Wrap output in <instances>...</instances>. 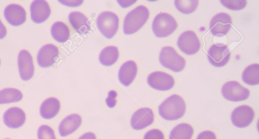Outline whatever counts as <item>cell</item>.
<instances>
[{
    "mask_svg": "<svg viewBox=\"0 0 259 139\" xmlns=\"http://www.w3.org/2000/svg\"><path fill=\"white\" fill-rule=\"evenodd\" d=\"M185 101L180 96L173 94L164 100L158 106L160 116L166 120L181 118L186 111Z\"/></svg>",
    "mask_w": 259,
    "mask_h": 139,
    "instance_id": "6da1fadb",
    "label": "cell"
},
{
    "mask_svg": "<svg viewBox=\"0 0 259 139\" xmlns=\"http://www.w3.org/2000/svg\"><path fill=\"white\" fill-rule=\"evenodd\" d=\"M149 17L147 7L140 5L129 12L125 16L123 24L124 34H133L139 30L146 23Z\"/></svg>",
    "mask_w": 259,
    "mask_h": 139,
    "instance_id": "7a4b0ae2",
    "label": "cell"
},
{
    "mask_svg": "<svg viewBox=\"0 0 259 139\" xmlns=\"http://www.w3.org/2000/svg\"><path fill=\"white\" fill-rule=\"evenodd\" d=\"M178 24L170 14L162 13L157 14L153 19L152 29L155 36L166 37L171 34L177 29Z\"/></svg>",
    "mask_w": 259,
    "mask_h": 139,
    "instance_id": "3957f363",
    "label": "cell"
},
{
    "mask_svg": "<svg viewBox=\"0 0 259 139\" xmlns=\"http://www.w3.org/2000/svg\"><path fill=\"white\" fill-rule=\"evenodd\" d=\"M159 60L162 66L176 73L181 72L186 65L185 59L171 46L162 48Z\"/></svg>",
    "mask_w": 259,
    "mask_h": 139,
    "instance_id": "277c9868",
    "label": "cell"
},
{
    "mask_svg": "<svg viewBox=\"0 0 259 139\" xmlns=\"http://www.w3.org/2000/svg\"><path fill=\"white\" fill-rule=\"evenodd\" d=\"M96 22L98 30L106 38L111 39L118 30L119 18L113 12H102L98 16Z\"/></svg>",
    "mask_w": 259,
    "mask_h": 139,
    "instance_id": "5b68a950",
    "label": "cell"
},
{
    "mask_svg": "<svg viewBox=\"0 0 259 139\" xmlns=\"http://www.w3.org/2000/svg\"><path fill=\"white\" fill-rule=\"evenodd\" d=\"M221 92L226 99L233 102L245 100L249 97L250 94L248 89L235 81L225 83L222 87Z\"/></svg>",
    "mask_w": 259,
    "mask_h": 139,
    "instance_id": "8992f818",
    "label": "cell"
},
{
    "mask_svg": "<svg viewBox=\"0 0 259 139\" xmlns=\"http://www.w3.org/2000/svg\"><path fill=\"white\" fill-rule=\"evenodd\" d=\"M207 56L211 65L215 67H223L228 62L231 54L226 45L216 43L209 47Z\"/></svg>",
    "mask_w": 259,
    "mask_h": 139,
    "instance_id": "52a82bcc",
    "label": "cell"
},
{
    "mask_svg": "<svg viewBox=\"0 0 259 139\" xmlns=\"http://www.w3.org/2000/svg\"><path fill=\"white\" fill-rule=\"evenodd\" d=\"M177 45L187 55H193L199 50L201 44L196 33L191 30L182 33L178 37Z\"/></svg>",
    "mask_w": 259,
    "mask_h": 139,
    "instance_id": "ba28073f",
    "label": "cell"
},
{
    "mask_svg": "<svg viewBox=\"0 0 259 139\" xmlns=\"http://www.w3.org/2000/svg\"><path fill=\"white\" fill-rule=\"evenodd\" d=\"M254 117L253 109L248 105H243L233 110L231 114V120L236 127L244 128L251 124Z\"/></svg>",
    "mask_w": 259,
    "mask_h": 139,
    "instance_id": "9c48e42d",
    "label": "cell"
},
{
    "mask_svg": "<svg viewBox=\"0 0 259 139\" xmlns=\"http://www.w3.org/2000/svg\"><path fill=\"white\" fill-rule=\"evenodd\" d=\"M232 19L226 13H220L213 16L209 23L211 33L217 37H222L228 33L231 27Z\"/></svg>",
    "mask_w": 259,
    "mask_h": 139,
    "instance_id": "30bf717a",
    "label": "cell"
},
{
    "mask_svg": "<svg viewBox=\"0 0 259 139\" xmlns=\"http://www.w3.org/2000/svg\"><path fill=\"white\" fill-rule=\"evenodd\" d=\"M147 83L152 88L158 91H168L175 85L174 78L168 74L157 71L151 73L147 77Z\"/></svg>",
    "mask_w": 259,
    "mask_h": 139,
    "instance_id": "8fae6325",
    "label": "cell"
},
{
    "mask_svg": "<svg viewBox=\"0 0 259 139\" xmlns=\"http://www.w3.org/2000/svg\"><path fill=\"white\" fill-rule=\"evenodd\" d=\"M154 115L152 110L142 107L136 110L131 119V125L135 130H141L151 125L154 121Z\"/></svg>",
    "mask_w": 259,
    "mask_h": 139,
    "instance_id": "7c38bea8",
    "label": "cell"
},
{
    "mask_svg": "<svg viewBox=\"0 0 259 139\" xmlns=\"http://www.w3.org/2000/svg\"><path fill=\"white\" fill-rule=\"evenodd\" d=\"M17 62L21 79L23 81L31 79L34 74V68L30 53L26 50H21L18 55Z\"/></svg>",
    "mask_w": 259,
    "mask_h": 139,
    "instance_id": "4fadbf2b",
    "label": "cell"
},
{
    "mask_svg": "<svg viewBox=\"0 0 259 139\" xmlns=\"http://www.w3.org/2000/svg\"><path fill=\"white\" fill-rule=\"evenodd\" d=\"M58 47L53 44L44 45L38 51L37 62L41 67H49L56 61L59 56Z\"/></svg>",
    "mask_w": 259,
    "mask_h": 139,
    "instance_id": "5bb4252c",
    "label": "cell"
},
{
    "mask_svg": "<svg viewBox=\"0 0 259 139\" xmlns=\"http://www.w3.org/2000/svg\"><path fill=\"white\" fill-rule=\"evenodd\" d=\"M4 15L5 19L13 26H18L23 24L26 20V13L20 5L12 4L5 9Z\"/></svg>",
    "mask_w": 259,
    "mask_h": 139,
    "instance_id": "9a60e30c",
    "label": "cell"
},
{
    "mask_svg": "<svg viewBox=\"0 0 259 139\" xmlns=\"http://www.w3.org/2000/svg\"><path fill=\"white\" fill-rule=\"evenodd\" d=\"M30 17L35 23L40 24L48 19L51 10L49 4L46 1H33L30 6Z\"/></svg>",
    "mask_w": 259,
    "mask_h": 139,
    "instance_id": "2e32d148",
    "label": "cell"
},
{
    "mask_svg": "<svg viewBox=\"0 0 259 139\" xmlns=\"http://www.w3.org/2000/svg\"><path fill=\"white\" fill-rule=\"evenodd\" d=\"M3 121L8 127L14 129L18 128L25 122L26 115L21 108L12 107L8 109L4 113Z\"/></svg>",
    "mask_w": 259,
    "mask_h": 139,
    "instance_id": "e0dca14e",
    "label": "cell"
},
{
    "mask_svg": "<svg viewBox=\"0 0 259 139\" xmlns=\"http://www.w3.org/2000/svg\"><path fill=\"white\" fill-rule=\"evenodd\" d=\"M81 122V117L77 113L66 116L59 125L58 131L60 136L65 137L72 133L80 127Z\"/></svg>",
    "mask_w": 259,
    "mask_h": 139,
    "instance_id": "ac0fdd59",
    "label": "cell"
},
{
    "mask_svg": "<svg viewBox=\"0 0 259 139\" xmlns=\"http://www.w3.org/2000/svg\"><path fill=\"white\" fill-rule=\"evenodd\" d=\"M138 67L133 60H128L120 66L118 74L119 82L124 86H130L137 74Z\"/></svg>",
    "mask_w": 259,
    "mask_h": 139,
    "instance_id": "d6986e66",
    "label": "cell"
},
{
    "mask_svg": "<svg viewBox=\"0 0 259 139\" xmlns=\"http://www.w3.org/2000/svg\"><path fill=\"white\" fill-rule=\"evenodd\" d=\"M70 24L80 35H84L91 30V26L88 18L82 13L71 12L68 15Z\"/></svg>",
    "mask_w": 259,
    "mask_h": 139,
    "instance_id": "ffe728a7",
    "label": "cell"
},
{
    "mask_svg": "<svg viewBox=\"0 0 259 139\" xmlns=\"http://www.w3.org/2000/svg\"><path fill=\"white\" fill-rule=\"evenodd\" d=\"M60 106V103L58 99L55 97L48 98L40 105V115L44 119H52L59 113Z\"/></svg>",
    "mask_w": 259,
    "mask_h": 139,
    "instance_id": "44dd1931",
    "label": "cell"
},
{
    "mask_svg": "<svg viewBox=\"0 0 259 139\" xmlns=\"http://www.w3.org/2000/svg\"><path fill=\"white\" fill-rule=\"evenodd\" d=\"M119 57L118 48L114 46H108L104 48L99 54V60L104 66H111L114 64Z\"/></svg>",
    "mask_w": 259,
    "mask_h": 139,
    "instance_id": "7402d4cb",
    "label": "cell"
},
{
    "mask_svg": "<svg viewBox=\"0 0 259 139\" xmlns=\"http://www.w3.org/2000/svg\"><path fill=\"white\" fill-rule=\"evenodd\" d=\"M51 33L53 39L59 43H65L69 38L70 30L63 22H55L51 28Z\"/></svg>",
    "mask_w": 259,
    "mask_h": 139,
    "instance_id": "603a6c76",
    "label": "cell"
},
{
    "mask_svg": "<svg viewBox=\"0 0 259 139\" xmlns=\"http://www.w3.org/2000/svg\"><path fill=\"white\" fill-rule=\"evenodd\" d=\"M194 130L191 125L182 123L176 125L170 131L169 139H191Z\"/></svg>",
    "mask_w": 259,
    "mask_h": 139,
    "instance_id": "cb8c5ba5",
    "label": "cell"
},
{
    "mask_svg": "<svg viewBox=\"0 0 259 139\" xmlns=\"http://www.w3.org/2000/svg\"><path fill=\"white\" fill-rule=\"evenodd\" d=\"M22 98V92L17 89L7 88L0 90V104L19 102Z\"/></svg>",
    "mask_w": 259,
    "mask_h": 139,
    "instance_id": "d4e9b609",
    "label": "cell"
},
{
    "mask_svg": "<svg viewBox=\"0 0 259 139\" xmlns=\"http://www.w3.org/2000/svg\"><path fill=\"white\" fill-rule=\"evenodd\" d=\"M242 79L244 83L251 86L259 83V64L253 63L247 66L244 70Z\"/></svg>",
    "mask_w": 259,
    "mask_h": 139,
    "instance_id": "484cf974",
    "label": "cell"
},
{
    "mask_svg": "<svg viewBox=\"0 0 259 139\" xmlns=\"http://www.w3.org/2000/svg\"><path fill=\"white\" fill-rule=\"evenodd\" d=\"M174 4L177 9L184 14H189L194 12L198 5L197 0L180 1L176 0Z\"/></svg>",
    "mask_w": 259,
    "mask_h": 139,
    "instance_id": "4316f807",
    "label": "cell"
},
{
    "mask_svg": "<svg viewBox=\"0 0 259 139\" xmlns=\"http://www.w3.org/2000/svg\"><path fill=\"white\" fill-rule=\"evenodd\" d=\"M37 135L38 139H56L54 130L46 124L38 127Z\"/></svg>",
    "mask_w": 259,
    "mask_h": 139,
    "instance_id": "83f0119b",
    "label": "cell"
},
{
    "mask_svg": "<svg viewBox=\"0 0 259 139\" xmlns=\"http://www.w3.org/2000/svg\"><path fill=\"white\" fill-rule=\"evenodd\" d=\"M220 2L225 7L234 11L241 10L247 5L245 0H221Z\"/></svg>",
    "mask_w": 259,
    "mask_h": 139,
    "instance_id": "f1b7e54d",
    "label": "cell"
},
{
    "mask_svg": "<svg viewBox=\"0 0 259 139\" xmlns=\"http://www.w3.org/2000/svg\"><path fill=\"white\" fill-rule=\"evenodd\" d=\"M163 132L158 129H152L148 131L144 135L143 139H164Z\"/></svg>",
    "mask_w": 259,
    "mask_h": 139,
    "instance_id": "f546056e",
    "label": "cell"
},
{
    "mask_svg": "<svg viewBox=\"0 0 259 139\" xmlns=\"http://www.w3.org/2000/svg\"><path fill=\"white\" fill-rule=\"evenodd\" d=\"M117 94L116 91L114 90L110 91L108 93V96L105 100V102L107 106L109 108H113L116 104V97Z\"/></svg>",
    "mask_w": 259,
    "mask_h": 139,
    "instance_id": "4dcf8cb0",
    "label": "cell"
},
{
    "mask_svg": "<svg viewBox=\"0 0 259 139\" xmlns=\"http://www.w3.org/2000/svg\"><path fill=\"white\" fill-rule=\"evenodd\" d=\"M196 139H217L215 133L210 130H205L200 132Z\"/></svg>",
    "mask_w": 259,
    "mask_h": 139,
    "instance_id": "1f68e13d",
    "label": "cell"
},
{
    "mask_svg": "<svg viewBox=\"0 0 259 139\" xmlns=\"http://www.w3.org/2000/svg\"><path fill=\"white\" fill-rule=\"evenodd\" d=\"M61 4L68 7H78L80 6L83 1H58Z\"/></svg>",
    "mask_w": 259,
    "mask_h": 139,
    "instance_id": "d6a6232c",
    "label": "cell"
},
{
    "mask_svg": "<svg viewBox=\"0 0 259 139\" xmlns=\"http://www.w3.org/2000/svg\"><path fill=\"white\" fill-rule=\"evenodd\" d=\"M78 139H96V136L92 132H87L82 134Z\"/></svg>",
    "mask_w": 259,
    "mask_h": 139,
    "instance_id": "836d02e7",
    "label": "cell"
},
{
    "mask_svg": "<svg viewBox=\"0 0 259 139\" xmlns=\"http://www.w3.org/2000/svg\"><path fill=\"white\" fill-rule=\"evenodd\" d=\"M7 33V29L0 19V39L4 38Z\"/></svg>",
    "mask_w": 259,
    "mask_h": 139,
    "instance_id": "e575fe53",
    "label": "cell"
},
{
    "mask_svg": "<svg viewBox=\"0 0 259 139\" xmlns=\"http://www.w3.org/2000/svg\"><path fill=\"white\" fill-rule=\"evenodd\" d=\"M118 3L122 8H126L134 4L136 1H117Z\"/></svg>",
    "mask_w": 259,
    "mask_h": 139,
    "instance_id": "d590c367",
    "label": "cell"
},
{
    "mask_svg": "<svg viewBox=\"0 0 259 139\" xmlns=\"http://www.w3.org/2000/svg\"><path fill=\"white\" fill-rule=\"evenodd\" d=\"M4 139H11V138H4Z\"/></svg>",
    "mask_w": 259,
    "mask_h": 139,
    "instance_id": "8d00e7d4",
    "label": "cell"
},
{
    "mask_svg": "<svg viewBox=\"0 0 259 139\" xmlns=\"http://www.w3.org/2000/svg\"><path fill=\"white\" fill-rule=\"evenodd\" d=\"M0 65H1V59H0Z\"/></svg>",
    "mask_w": 259,
    "mask_h": 139,
    "instance_id": "74e56055",
    "label": "cell"
}]
</instances>
